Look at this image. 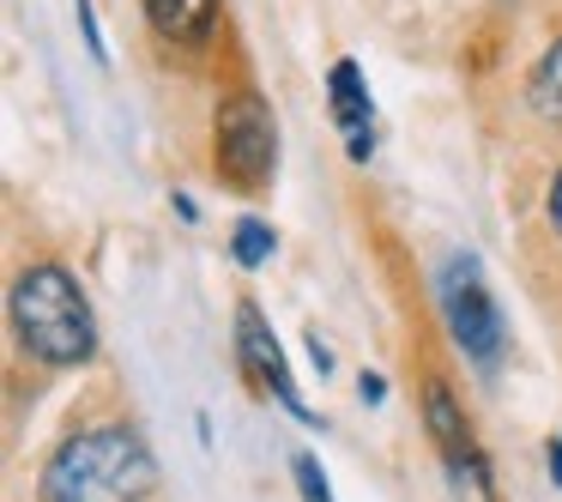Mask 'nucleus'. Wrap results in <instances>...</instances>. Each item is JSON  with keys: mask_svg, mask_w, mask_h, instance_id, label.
Returning a JSON list of instances; mask_svg holds the SVG:
<instances>
[{"mask_svg": "<svg viewBox=\"0 0 562 502\" xmlns=\"http://www.w3.org/2000/svg\"><path fill=\"white\" fill-rule=\"evenodd\" d=\"M357 388H363V400H369V405H381V400H387V381H381V376H363Z\"/></svg>", "mask_w": 562, "mask_h": 502, "instance_id": "16", "label": "nucleus"}, {"mask_svg": "<svg viewBox=\"0 0 562 502\" xmlns=\"http://www.w3.org/2000/svg\"><path fill=\"white\" fill-rule=\"evenodd\" d=\"M212 170L236 194H260L279 176V122L260 91H231L212 115Z\"/></svg>", "mask_w": 562, "mask_h": 502, "instance_id": "3", "label": "nucleus"}, {"mask_svg": "<svg viewBox=\"0 0 562 502\" xmlns=\"http://www.w3.org/2000/svg\"><path fill=\"white\" fill-rule=\"evenodd\" d=\"M308 357H315V369H321V376H327V369H333V352H327V345H321V339H308Z\"/></svg>", "mask_w": 562, "mask_h": 502, "instance_id": "17", "label": "nucleus"}, {"mask_svg": "<svg viewBox=\"0 0 562 502\" xmlns=\"http://www.w3.org/2000/svg\"><path fill=\"white\" fill-rule=\"evenodd\" d=\"M544 466H550V478L562 484V436H550V442H544Z\"/></svg>", "mask_w": 562, "mask_h": 502, "instance_id": "15", "label": "nucleus"}, {"mask_svg": "<svg viewBox=\"0 0 562 502\" xmlns=\"http://www.w3.org/2000/svg\"><path fill=\"white\" fill-rule=\"evenodd\" d=\"M7 315H13V339L37 364L79 369L98 357V315H91L79 279L55 260H37V267L19 272L13 291H7Z\"/></svg>", "mask_w": 562, "mask_h": 502, "instance_id": "2", "label": "nucleus"}, {"mask_svg": "<svg viewBox=\"0 0 562 502\" xmlns=\"http://www.w3.org/2000/svg\"><path fill=\"white\" fill-rule=\"evenodd\" d=\"M526 103H532L538 115H550V122H562V37L532 62V74H526Z\"/></svg>", "mask_w": 562, "mask_h": 502, "instance_id": "9", "label": "nucleus"}, {"mask_svg": "<svg viewBox=\"0 0 562 502\" xmlns=\"http://www.w3.org/2000/svg\"><path fill=\"white\" fill-rule=\"evenodd\" d=\"M327 110L345 134V152H351L357 164H369V152H375V103H369V86H363V67L357 62H333Z\"/></svg>", "mask_w": 562, "mask_h": 502, "instance_id": "6", "label": "nucleus"}, {"mask_svg": "<svg viewBox=\"0 0 562 502\" xmlns=\"http://www.w3.org/2000/svg\"><path fill=\"white\" fill-rule=\"evenodd\" d=\"M296 490H303V502H333L327 497V472H321L315 454H296Z\"/></svg>", "mask_w": 562, "mask_h": 502, "instance_id": "12", "label": "nucleus"}, {"mask_svg": "<svg viewBox=\"0 0 562 502\" xmlns=\"http://www.w3.org/2000/svg\"><path fill=\"white\" fill-rule=\"evenodd\" d=\"M424 424H429V442H436L441 466H460V460H472V454H484L472 442V424H465V412H460L448 381H424Z\"/></svg>", "mask_w": 562, "mask_h": 502, "instance_id": "7", "label": "nucleus"}, {"mask_svg": "<svg viewBox=\"0 0 562 502\" xmlns=\"http://www.w3.org/2000/svg\"><path fill=\"white\" fill-rule=\"evenodd\" d=\"M236 376L248 381V393H255V400H279L291 417L315 424V412L303 405V393H296L291 369H284L279 339H272L267 315H260L255 303H236Z\"/></svg>", "mask_w": 562, "mask_h": 502, "instance_id": "5", "label": "nucleus"}, {"mask_svg": "<svg viewBox=\"0 0 562 502\" xmlns=\"http://www.w3.org/2000/svg\"><path fill=\"white\" fill-rule=\"evenodd\" d=\"M151 490H158V460L134 424L79 430L37 472L43 502H146Z\"/></svg>", "mask_w": 562, "mask_h": 502, "instance_id": "1", "label": "nucleus"}, {"mask_svg": "<svg viewBox=\"0 0 562 502\" xmlns=\"http://www.w3.org/2000/svg\"><path fill=\"white\" fill-rule=\"evenodd\" d=\"M164 43L176 49H206L212 31H218V0H139Z\"/></svg>", "mask_w": 562, "mask_h": 502, "instance_id": "8", "label": "nucleus"}, {"mask_svg": "<svg viewBox=\"0 0 562 502\" xmlns=\"http://www.w3.org/2000/svg\"><path fill=\"white\" fill-rule=\"evenodd\" d=\"M441 291V315H448V333L477 369H496L502 364V345H508V327H502V309L484 285V267L472 255H453L436 279Z\"/></svg>", "mask_w": 562, "mask_h": 502, "instance_id": "4", "label": "nucleus"}, {"mask_svg": "<svg viewBox=\"0 0 562 502\" xmlns=\"http://www.w3.org/2000/svg\"><path fill=\"white\" fill-rule=\"evenodd\" d=\"M448 484H453V502H496V472H490L484 454L448 466Z\"/></svg>", "mask_w": 562, "mask_h": 502, "instance_id": "11", "label": "nucleus"}, {"mask_svg": "<svg viewBox=\"0 0 562 502\" xmlns=\"http://www.w3.org/2000/svg\"><path fill=\"white\" fill-rule=\"evenodd\" d=\"M544 212H550V231L562 236V170L550 176V200H544Z\"/></svg>", "mask_w": 562, "mask_h": 502, "instance_id": "14", "label": "nucleus"}, {"mask_svg": "<svg viewBox=\"0 0 562 502\" xmlns=\"http://www.w3.org/2000/svg\"><path fill=\"white\" fill-rule=\"evenodd\" d=\"M79 31H86L91 55H98V62H110V49H103V25H98V13H91V0H79Z\"/></svg>", "mask_w": 562, "mask_h": 502, "instance_id": "13", "label": "nucleus"}, {"mask_svg": "<svg viewBox=\"0 0 562 502\" xmlns=\"http://www.w3.org/2000/svg\"><path fill=\"white\" fill-rule=\"evenodd\" d=\"M272 248H279V236H272V224H260V219H243L231 231V260H236V267H248V272L267 267Z\"/></svg>", "mask_w": 562, "mask_h": 502, "instance_id": "10", "label": "nucleus"}]
</instances>
